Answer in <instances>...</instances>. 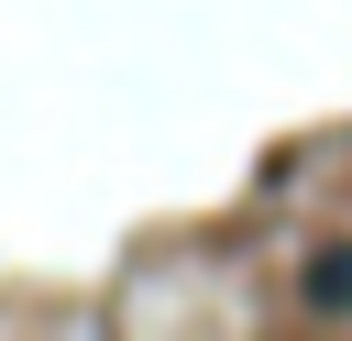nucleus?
<instances>
[{
	"label": "nucleus",
	"mask_w": 352,
	"mask_h": 341,
	"mask_svg": "<svg viewBox=\"0 0 352 341\" xmlns=\"http://www.w3.org/2000/svg\"><path fill=\"white\" fill-rule=\"evenodd\" d=\"M308 297H319V308H352V253H319V275H308Z\"/></svg>",
	"instance_id": "obj_1"
}]
</instances>
